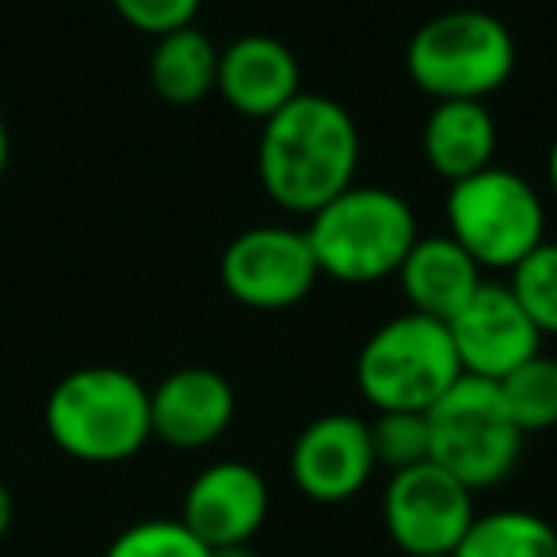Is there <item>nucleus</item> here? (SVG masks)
<instances>
[{
	"mask_svg": "<svg viewBox=\"0 0 557 557\" xmlns=\"http://www.w3.org/2000/svg\"><path fill=\"white\" fill-rule=\"evenodd\" d=\"M218 54L222 50L195 24L161 35L149 58V85L164 103L191 108L218 88Z\"/></svg>",
	"mask_w": 557,
	"mask_h": 557,
	"instance_id": "f3484780",
	"label": "nucleus"
},
{
	"mask_svg": "<svg viewBox=\"0 0 557 557\" xmlns=\"http://www.w3.org/2000/svg\"><path fill=\"white\" fill-rule=\"evenodd\" d=\"M417 237V214L401 195L359 184L313 210L306 230L318 271L348 287L394 278Z\"/></svg>",
	"mask_w": 557,
	"mask_h": 557,
	"instance_id": "f03ea898",
	"label": "nucleus"
},
{
	"mask_svg": "<svg viewBox=\"0 0 557 557\" xmlns=\"http://www.w3.org/2000/svg\"><path fill=\"white\" fill-rule=\"evenodd\" d=\"M271 508L268 481L248 462H214L187 485L180 523L210 549L245 546L260 534Z\"/></svg>",
	"mask_w": 557,
	"mask_h": 557,
	"instance_id": "f8f14e48",
	"label": "nucleus"
},
{
	"mask_svg": "<svg viewBox=\"0 0 557 557\" xmlns=\"http://www.w3.org/2000/svg\"><path fill=\"white\" fill-rule=\"evenodd\" d=\"M103 557H210V546H202L180 519H141L126 527Z\"/></svg>",
	"mask_w": 557,
	"mask_h": 557,
	"instance_id": "4be33fe9",
	"label": "nucleus"
},
{
	"mask_svg": "<svg viewBox=\"0 0 557 557\" xmlns=\"http://www.w3.org/2000/svg\"><path fill=\"white\" fill-rule=\"evenodd\" d=\"M394 278L401 283L412 313L450 321L485 283V271L470 260V252L455 237L435 233V237H417Z\"/></svg>",
	"mask_w": 557,
	"mask_h": 557,
	"instance_id": "2eb2a0df",
	"label": "nucleus"
},
{
	"mask_svg": "<svg viewBox=\"0 0 557 557\" xmlns=\"http://www.w3.org/2000/svg\"><path fill=\"white\" fill-rule=\"evenodd\" d=\"M458 379L447 321L412 310L374 329L356 359V386L374 412H428Z\"/></svg>",
	"mask_w": 557,
	"mask_h": 557,
	"instance_id": "20e7f679",
	"label": "nucleus"
},
{
	"mask_svg": "<svg viewBox=\"0 0 557 557\" xmlns=\"http://www.w3.org/2000/svg\"><path fill=\"white\" fill-rule=\"evenodd\" d=\"M447 237H455L481 271H511L546 240V207L531 180L488 164L450 184Z\"/></svg>",
	"mask_w": 557,
	"mask_h": 557,
	"instance_id": "423d86ee",
	"label": "nucleus"
},
{
	"mask_svg": "<svg viewBox=\"0 0 557 557\" xmlns=\"http://www.w3.org/2000/svg\"><path fill=\"white\" fill-rule=\"evenodd\" d=\"M405 70L424 96L440 100H488L516 70V39L488 12L458 9L417 27L405 47Z\"/></svg>",
	"mask_w": 557,
	"mask_h": 557,
	"instance_id": "39448f33",
	"label": "nucleus"
},
{
	"mask_svg": "<svg viewBox=\"0 0 557 557\" xmlns=\"http://www.w3.org/2000/svg\"><path fill=\"white\" fill-rule=\"evenodd\" d=\"M428 435H432V462L462 481L470 493L500 485L516 470L523 450V432L504 409L496 382L470 374H462L428 409Z\"/></svg>",
	"mask_w": 557,
	"mask_h": 557,
	"instance_id": "0eeeda50",
	"label": "nucleus"
},
{
	"mask_svg": "<svg viewBox=\"0 0 557 557\" xmlns=\"http://www.w3.org/2000/svg\"><path fill=\"white\" fill-rule=\"evenodd\" d=\"M473 516H478L473 493L435 462L389 473V485L382 493V519L405 557L455 554Z\"/></svg>",
	"mask_w": 557,
	"mask_h": 557,
	"instance_id": "1a4fd4ad",
	"label": "nucleus"
},
{
	"mask_svg": "<svg viewBox=\"0 0 557 557\" xmlns=\"http://www.w3.org/2000/svg\"><path fill=\"white\" fill-rule=\"evenodd\" d=\"M428 169L447 184L488 169L496 153V123L485 100H440L420 134Z\"/></svg>",
	"mask_w": 557,
	"mask_h": 557,
	"instance_id": "dca6fc26",
	"label": "nucleus"
},
{
	"mask_svg": "<svg viewBox=\"0 0 557 557\" xmlns=\"http://www.w3.org/2000/svg\"><path fill=\"white\" fill-rule=\"evenodd\" d=\"M47 432L77 462H126L149 440V389L123 367H81L47 397Z\"/></svg>",
	"mask_w": 557,
	"mask_h": 557,
	"instance_id": "7ed1b4c3",
	"label": "nucleus"
},
{
	"mask_svg": "<svg viewBox=\"0 0 557 557\" xmlns=\"http://www.w3.org/2000/svg\"><path fill=\"white\" fill-rule=\"evenodd\" d=\"M450 557H557V531L542 516L523 508L473 516L470 531Z\"/></svg>",
	"mask_w": 557,
	"mask_h": 557,
	"instance_id": "a211bd4d",
	"label": "nucleus"
},
{
	"mask_svg": "<svg viewBox=\"0 0 557 557\" xmlns=\"http://www.w3.org/2000/svg\"><path fill=\"white\" fill-rule=\"evenodd\" d=\"M359 126L344 103L302 92L260 123L256 172L271 202L313 214L356 184Z\"/></svg>",
	"mask_w": 557,
	"mask_h": 557,
	"instance_id": "f257e3e1",
	"label": "nucleus"
},
{
	"mask_svg": "<svg viewBox=\"0 0 557 557\" xmlns=\"http://www.w3.org/2000/svg\"><path fill=\"white\" fill-rule=\"evenodd\" d=\"M218 96L237 115L268 123L302 96V65L287 42L271 35H240L218 54Z\"/></svg>",
	"mask_w": 557,
	"mask_h": 557,
	"instance_id": "4468645a",
	"label": "nucleus"
},
{
	"mask_svg": "<svg viewBox=\"0 0 557 557\" xmlns=\"http://www.w3.org/2000/svg\"><path fill=\"white\" fill-rule=\"evenodd\" d=\"M367 432H371L374 466H386L389 473L432 462L428 412H374V420H367Z\"/></svg>",
	"mask_w": 557,
	"mask_h": 557,
	"instance_id": "412c9836",
	"label": "nucleus"
},
{
	"mask_svg": "<svg viewBox=\"0 0 557 557\" xmlns=\"http://www.w3.org/2000/svg\"><path fill=\"white\" fill-rule=\"evenodd\" d=\"M237 394L230 379L210 367H180L157 389H149V428L176 450H202L233 424Z\"/></svg>",
	"mask_w": 557,
	"mask_h": 557,
	"instance_id": "ddd939ff",
	"label": "nucleus"
},
{
	"mask_svg": "<svg viewBox=\"0 0 557 557\" xmlns=\"http://www.w3.org/2000/svg\"><path fill=\"white\" fill-rule=\"evenodd\" d=\"M508 290L542 336H557V240H542L508 271Z\"/></svg>",
	"mask_w": 557,
	"mask_h": 557,
	"instance_id": "aec40b11",
	"label": "nucleus"
},
{
	"mask_svg": "<svg viewBox=\"0 0 557 557\" xmlns=\"http://www.w3.org/2000/svg\"><path fill=\"white\" fill-rule=\"evenodd\" d=\"M111 4L141 35L161 39V35L180 32V27H191L202 0H111Z\"/></svg>",
	"mask_w": 557,
	"mask_h": 557,
	"instance_id": "5701e85b",
	"label": "nucleus"
},
{
	"mask_svg": "<svg viewBox=\"0 0 557 557\" xmlns=\"http://www.w3.org/2000/svg\"><path fill=\"white\" fill-rule=\"evenodd\" d=\"M12 527V493L4 488V481H0V539L9 534Z\"/></svg>",
	"mask_w": 557,
	"mask_h": 557,
	"instance_id": "b1692460",
	"label": "nucleus"
},
{
	"mask_svg": "<svg viewBox=\"0 0 557 557\" xmlns=\"http://www.w3.org/2000/svg\"><path fill=\"white\" fill-rule=\"evenodd\" d=\"M225 295L245 310L278 313L306 302L321 278L306 230L290 225H252L225 245L218 263Z\"/></svg>",
	"mask_w": 557,
	"mask_h": 557,
	"instance_id": "6e6552de",
	"label": "nucleus"
},
{
	"mask_svg": "<svg viewBox=\"0 0 557 557\" xmlns=\"http://www.w3.org/2000/svg\"><path fill=\"white\" fill-rule=\"evenodd\" d=\"M462 374L500 382L542 351V333L523 313L508 283H481L473 298L447 321Z\"/></svg>",
	"mask_w": 557,
	"mask_h": 557,
	"instance_id": "9d476101",
	"label": "nucleus"
},
{
	"mask_svg": "<svg viewBox=\"0 0 557 557\" xmlns=\"http://www.w3.org/2000/svg\"><path fill=\"white\" fill-rule=\"evenodd\" d=\"M210 557H260L252 549V542H245V546H225V549H210Z\"/></svg>",
	"mask_w": 557,
	"mask_h": 557,
	"instance_id": "393cba45",
	"label": "nucleus"
},
{
	"mask_svg": "<svg viewBox=\"0 0 557 557\" xmlns=\"http://www.w3.org/2000/svg\"><path fill=\"white\" fill-rule=\"evenodd\" d=\"M546 180H549V191H554V199H557V138H554L549 157H546Z\"/></svg>",
	"mask_w": 557,
	"mask_h": 557,
	"instance_id": "a878e982",
	"label": "nucleus"
},
{
	"mask_svg": "<svg viewBox=\"0 0 557 557\" xmlns=\"http://www.w3.org/2000/svg\"><path fill=\"white\" fill-rule=\"evenodd\" d=\"M417 557H450V554H417Z\"/></svg>",
	"mask_w": 557,
	"mask_h": 557,
	"instance_id": "cd10ccee",
	"label": "nucleus"
},
{
	"mask_svg": "<svg viewBox=\"0 0 557 557\" xmlns=\"http://www.w3.org/2000/svg\"><path fill=\"white\" fill-rule=\"evenodd\" d=\"M4 169H9V126L0 119V176H4Z\"/></svg>",
	"mask_w": 557,
	"mask_h": 557,
	"instance_id": "bb28decb",
	"label": "nucleus"
},
{
	"mask_svg": "<svg viewBox=\"0 0 557 557\" xmlns=\"http://www.w3.org/2000/svg\"><path fill=\"white\" fill-rule=\"evenodd\" d=\"M496 389H500L504 409L523 435L557 428V356L539 351L511 374H504Z\"/></svg>",
	"mask_w": 557,
	"mask_h": 557,
	"instance_id": "6ab92c4d",
	"label": "nucleus"
},
{
	"mask_svg": "<svg viewBox=\"0 0 557 557\" xmlns=\"http://www.w3.org/2000/svg\"><path fill=\"white\" fill-rule=\"evenodd\" d=\"M374 470L379 466H374L367 420L351 412H329L310 420L290 447V478L298 493L318 504H344L359 496Z\"/></svg>",
	"mask_w": 557,
	"mask_h": 557,
	"instance_id": "9b49d317",
	"label": "nucleus"
}]
</instances>
